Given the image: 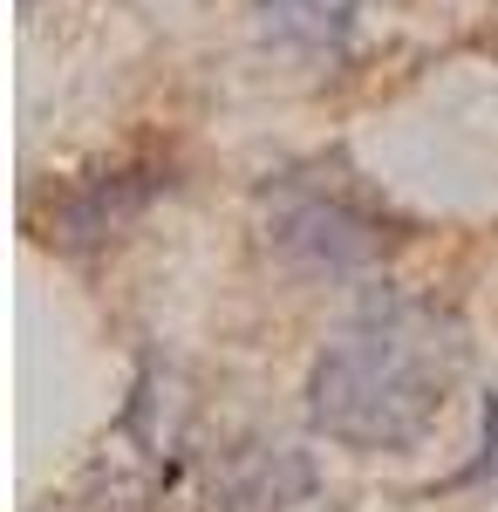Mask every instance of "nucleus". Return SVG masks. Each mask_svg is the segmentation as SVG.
<instances>
[{"label":"nucleus","mask_w":498,"mask_h":512,"mask_svg":"<svg viewBox=\"0 0 498 512\" xmlns=\"http://www.w3.org/2000/svg\"><path fill=\"white\" fill-rule=\"evenodd\" d=\"M464 376V328L437 301L383 294L321 349L307 376L314 431L348 451H410L437 431Z\"/></svg>","instance_id":"obj_1"},{"label":"nucleus","mask_w":498,"mask_h":512,"mask_svg":"<svg viewBox=\"0 0 498 512\" xmlns=\"http://www.w3.org/2000/svg\"><path fill=\"white\" fill-rule=\"evenodd\" d=\"M369 0H260L267 28L294 48H342Z\"/></svg>","instance_id":"obj_4"},{"label":"nucleus","mask_w":498,"mask_h":512,"mask_svg":"<svg viewBox=\"0 0 498 512\" xmlns=\"http://www.w3.org/2000/svg\"><path fill=\"white\" fill-rule=\"evenodd\" d=\"M301 492H307V465L287 458V451H246L226 478V506H246V512H280Z\"/></svg>","instance_id":"obj_5"},{"label":"nucleus","mask_w":498,"mask_h":512,"mask_svg":"<svg viewBox=\"0 0 498 512\" xmlns=\"http://www.w3.org/2000/svg\"><path fill=\"white\" fill-rule=\"evenodd\" d=\"M260 226H267V246L301 274H362L403 239L342 164L280 171L260 192Z\"/></svg>","instance_id":"obj_2"},{"label":"nucleus","mask_w":498,"mask_h":512,"mask_svg":"<svg viewBox=\"0 0 498 512\" xmlns=\"http://www.w3.org/2000/svg\"><path fill=\"white\" fill-rule=\"evenodd\" d=\"M157 192V171H103V178H89L69 205H62V246H96V239H110L116 226H130Z\"/></svg>","instance_id":"obj_3"}]
</instances>
